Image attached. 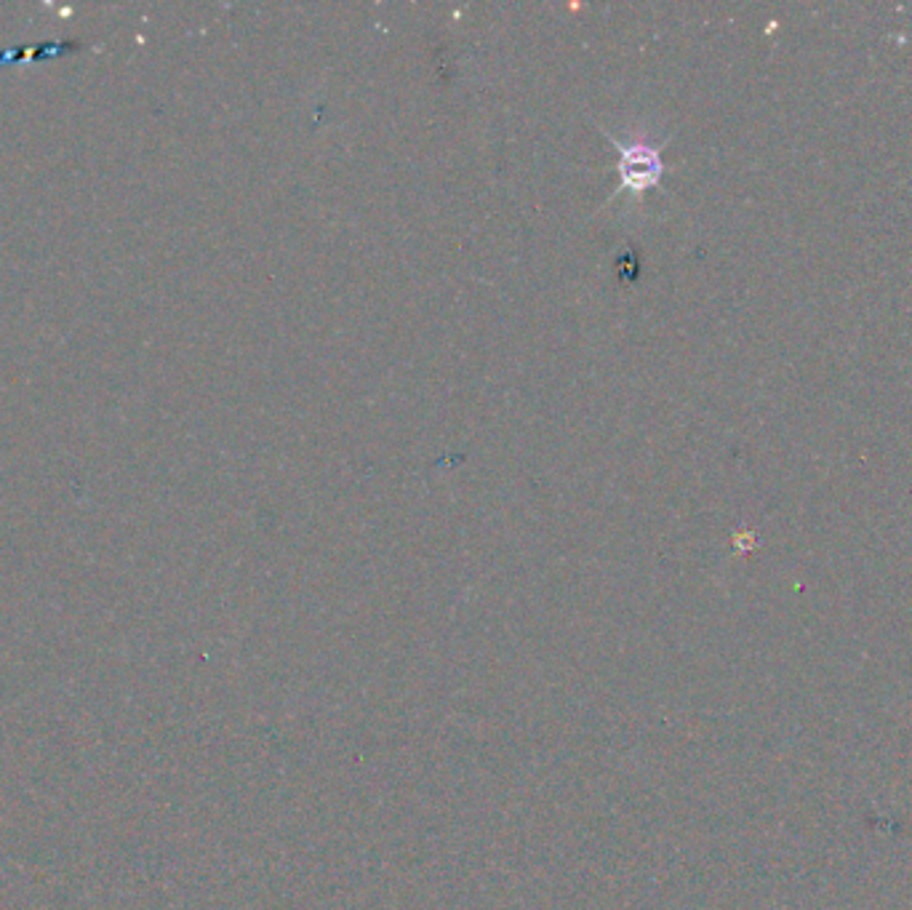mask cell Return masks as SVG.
Returning <instances> with one entry per match:
<instances>
[{
	"label": "cell",
	"instance_id": "1",
	"mask_svg": "<svg viewBox=\"0 0 912 910\" xmlns=\"http://www.w3.org/2000/svg\"><path fill=\"white\" fill-rule=\"evenodd\" d=\"M603 131V137L611 139L614 147L619 150V187L616 193H630L635 198L651 190L654 185H659V179L664 174V161H662V145H651L646 139H616L611 131Z\"/></svg>",
	"mask_w": 912,
	"mask_h": 910
}]
</instances>
